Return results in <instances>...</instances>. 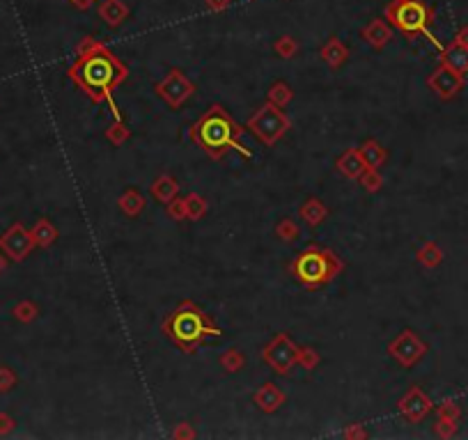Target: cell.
Returning a JSON list of instances; mask_svg holds the SVG:
<instances>
[{
  "instance_id": "1",
  "label": "cell",
  "mask_w": 468,
  "mask_h": 440,
  "mask_svg": "<svg viewBox=\"0 0 468 440\" xmlns=\"http://www.w3.org/2000/svg\"><path fill=\"white\" fill-rule=\"evenodd\" d=\"M67 76L94 106L106 104L115 118H122L113 94L129 78V67L101 41L94 37L80 41L76 60L69 67Z\"/></svg>"
},
{
  "instance_id": "2",
  "label": "cell",
  "mask_w": 468,
  "mask_h": 440,
  "mask_svg": "<svg viewBox=\"0 0 468 440\" xmlns=\"http://www.w3.org/2000/svg\"><path fill=\"white\" fill-rule=\"evenodd\" d=\"M243 127L232 120L223 106L213 104L191 127V140L207 152L209 159L220 161L227 152H239L243 159H253V152L241 143Z\"/></svg>"
},
{
  "instance_id": "3",
  "label": "cell",
  "mask_w": 468,
  "mask_h": 440,
  "mask_svg": "<svg viewBox=\"0 0 468 440\" xmlns=\"http://www.w3.org/2000/svg\"><path fill=\"white\" fill-rule=\"evenodd\" d=\"M163 333H166V337L179 351L191 355L207 339L223 335V330L211 321V317L198 303L182 301L177 310H172L166 317V321H163Z\"/></svg>"
},
{
  "instance_id": "4",
  "label": "cell",
  "mask_w": 468,
  "mask_h": 440,
  "mask_svg": "<svg viewBox=\"0 0 468 440\" xmlns=\"http://www.w3.org/2000/svg\"><path fill=\"white\" fill-rule=\"evenodd\" d=\"M287 271L308 292H317V289L331 285L340 276L344 271V262L328 248L308 246L306 250H301L287 264Z\"/></svg>"
},
{
  "instance_id": "5",
  "label": "cell",
  "mask_w": 468,
  "mask_h": 440,
  "mask_svg": "<svg viewBox=\"0 0 468 440\" xmlns=\"http://www.w3.org/2000/svg\"><path fill=\"white\" fill-rule=\"evenodd\" d=\"M385 21L392 28L404 32L406 37L427 35V39L441 51V44L437 37L430 32V23L434 21V10L430 5H425L423 0H390L385 7Z\"/></svg>"
},
{
  "instance_id": "6",
  "label": "cell",
  "mask_w": 468,
  "mask_h": 440,
  "mask_svg": "<svg viewBox=\"0 0 468 440\" xmlns=\"http://www.w3.org/2000/svg\"><path fill=\"white\" fill-rule=\"evenodd\" d=\"M290 129H292V120L283 113V108H278L271 101L260 106L257 111L253 113V118L246 122V131H250V134L267 147H274Z\"/></svg>"
},
{
  "instance_id": "7",
  "label": "cell",
  "mask_w": 468,
  "mask_h": 440,
  "mask_svg": "<svg viewBox=\"0 0 468 440\" xmlns=\"http://www.w3.org/2000/svg\"><path fill=\"white\" fill-rule=\"evenodd\" d=\"M299 353L301 346L294 342V339L287 333H278L271 342L262 348V360H264L267 367H271L276 374H287L292 367L299 364Z\"/></svg>"
},
{
  "instance_id": "8",
  "label": "cell",
  "mask_w": 468,
  "mask_h": 440,
  "mask_svg": "<svg viewBox=\"0 0 468 440\" xmlns=\"http://www.w3.org/2000/svg\"><path fill=\"white\" fill-rule=\"evenodd\" d=\"M425 353H427V344L411 328L402 330V333L395 339H390V344H388V355L404 369L416 367V364L425 358Z\"/></svg>"
},
{
  "instance_id": "9",
  "label": "cell",
  "mask_w": 468,
  "mask_h": 440,
  "mask_svg": "<svg viewBox=\"0 0 468 440\" xmlns=\"http://www.w3.org/2000/svg\"><path fill=\"white\" fill-rule=\"evenodd\" d=\"M154 92L159 94L172 111H179V108L195 94V85L188 80V76L182 69H170L166 73V78L154 85Z\"/></svg>"
},
{
  "instance_id": "10",
  "label": "cell",
  "mask_w": 468,
  "mask_h": 440,
  "mask_svg": "<svg viewBox=\"0 0 468 440\" xmlns=\"http://www.w3.org/2000/svg\"><path fill=\"white\" fill-rule=\"evenodd\" d=\"M35 248V239H32L23 222H14L0 234V250L7 255L10 262H23Z\"/></svg>"
},
{
  "instance_id": "11",
  "label": "cell",
  "mask_w": 468,
  "mask_h": 440,
  "mask_svg": "<svg viewBox=\"0 0 468 440\" xmlns=\"http://www.w3.org/2000/svg\"><path fill=\"white\" fill-rule=\"evenodd\" d=\"M464 85H466V76L446 67V64H439V67L427 76V87H430L439 99H443V101L455 99L464 90Z\"/></svg>"
},
{
  "instance_id": "12",
  "label": "cell",
  "mask_w": 468,
  "mask_h": 440,
  "mask_svg": "<svg viewBox=\"0 0 468 440\" xmlns=\"http://www.w3.org/2000/svg\"><path fill=\"white\" fill-rule=\"evenodd\" d=\"M432 409L434 404L430 397L425 395V390L420 385H411L406 390V395L397 402V411L404 415L409 422H413V425L423 422L427 415L432 413Z\"/></svg>"
},
{
  "instance_id": "13",
  "label": "cell",
  "mask_w": 468,
  "mask_h": 440,
  "mask_svg": "<svg viewBox=\"0 0 468 440\" xmlns=\"http://www.w3.org/2000/svg\"><path fill=\"white\" fill-rule=\"evenodd\" d=\"M441 64H446V67L466 76L468 73V46L459 44V41L453 39L448 46L441 48Z\"/></svg>"
},
{
  "instance_id": "14",
  "label": "cell",
  "mask_w": 468,
  "mask_h": 440,
  "mask_svg": "<svg viewBox=\"0 0 468 440\" xmlns=\"http://www.w3.org/2000/svg\"><path fill=\"white\" fill-rule=\"evenodd\" d=\"M253 402L262 413H276L285 404V392L276 383H264L255 395H253Z\"/></svg>"
},
{
  "instance_id": "15",
  "label": "cell",
  "mask_w": 468,
  "mask_h": 440,
  "mask_svg": "<svg viewBox=\"0 0 468 440\" xmlns=\"http://www.w3.org/2000/svg\"><path fill=\"white\" fill-rule=\"evenodd\" d=\"M363 39H365L372 48H376V51H381L383 46H388V44H390V39H392V28H390L385 21H381V19H372V21H369L367 26L363 28Z\"/></svg>"
},
{
  "instance_id": "16",
  "label": "cell",
  "mask_w": 468,
  "mask_h": 440,
  "mask_svg": "<svg viewBox=\"0 0 468 440\" xmlns=\"http://www.w3.org/2000/svg\"><path fill=\"white\" fill-rule=\"evenodd\" d=\"M299 218L306 222L308 227H319L328 218V206L319 200V197H308V200L301 204Z\"/></svg>"
},
{
  "instance_id": "17",
  "label": "cell",
  "mask_w": 468,
  "mask_h": 440,
  "mask_svg": "<svg viewBox=\"0 0 468 440\" xmlns=\"http://www.w3.org/2000/svg\"><path fill=\"white\" fill-rule=\"evenodd\" d=\"M335 168H338V172L342 174V177L347 179H358L360 174H363L367 168L363 163V156H360L358 149H347L338 161H335Z\"/></svg>"
},
{
  "instance_id": "18",
  "label": "cell",
  "mask_w": 468,
  "mask_h": 440,
  "mask_svg": "<svg viewBox=\"0 0 468 440\" xmlns=\"http://www.w3.org/2000/svg\"><path fill=\"white\" fill-rule=\"evenodd\" d=\"M179 193V184L175 177H170V174H161V177H156L150 186V195L154 197L159 204H168L170 200H175Z\"/></svg>"
},
{
  "instance_id": "19",
  "label": "cell",
  "mask_w": 468,
  "mask_h": 440,
  "mask_svg": "<svg viewBox=\"0 0 468 440\" xmlns=\"http://www.w3.org/2000/svg\"><path fill=\"white\" fill-rule=\"evenodd\" d=\"M319 55H322V60L326 62V67L331 69H340L344 62H347L349 57V48L342 44V41L338 37H331L326 41V44L322 46V51H319Z\"/></svg>"
},
{
  "instance_id": "20",
  "label": "cell",
  "mask_w": 468,
  "mask_h": 440,
  "mask_svg": "<svg viewBox=\"0 0 468 440\" xmlns=\"http://www.w3.org/2000/svg\"><path fill=\"white\" fill-rule=\"evenodd\" d=\"M360 156H363V163L367 170H379L381 165L388 161V149H385L381 143H376V140H365L363 145L358 147Z\"/></svg>"
},
{
  "instance_id": "21",
  "label": "cell",
  "mask_w": 468,
  "mask_h": 440,
  "mask_svg": "<svg viewBox=\"0 0 468 440\" xmlns=\"http://www.w3.org/2000/svg\"><path fill=\"white\" fill-rule=\"evenodd\" d=\"M99 16L111 28H115L129 19V7L122 0H104L99 5Z\"/></svg>"
},
{
  "instance_id": "22",
  "label": "cell",
  "mask_w": 468,
  "mask_h": 440,
  "mask_svg": "<svg viewBox=\"0 0 468 440\" xmlns=\"http://www.w3.org/2000/svg\"><path fill=\"white\" fill-rule=\"evenodd\" d=\"M30 234L35 239V246H39V248H51L57 241V236H60L57 234V227L48 218H39L35 225H32Z\"/></svg>"
},
{
  "instance_id": "23",
  "label": "cell",
  "mask_w": 468,
  "mask_h": 440,
  "mask_svg": "<svg viewBox=\"0 0 468 440\" xmlns=\"http://www.w3.org/2000/svg\"><path fill=\"white\" fill-rule=\"evenodd\" d=\"M118 204H120L122 213L129 215V218H136V215H141L145 211L147 200H145V195L138 193L136 188H129V190H125V193L120 195Z\"/></svg>"
},
{
  "instance_id": "24",
  "label": "cell",
  "mask_w": 468,
  "mask_h": 440,
  "mask_svg": "<svg viewBox=\"0 0 468 440\" xmlns=\"http://www.w3.org/2000/svg\"><path fill=\"white\" fill-rule=\"evenodd\" d=\"M416 260L420 262L425 269H437L443 262V250L434 243V241H425L420 246V250L416 253Z\"/></svg>"
},
{
  "instance_id": "25",
  "label": "cell",
  "mask_w": 468,
  "mask_h": 440,
  "mask_svg": "<svg viewBox=\"0 0 468 440\" xmlns=\"http://www.w3.org/2000/svg\"><path fill=\"white\" fill-rule=\"evenodd\" d=\"M292 99H294V90L287 85L285 80L274 83V85L269 87V92H267V101L276 104L278 108H285L287 104L292 101Z\"/></svg>"
},
{
  "instance_id": "26",
  "label": "cell",
  "mask_w": 468,
  "mask_h": 440,
  "mask_svg": "<svg viewBox=\"0 0 468 440\" xmlns=\"http://www.w3.org/2000/svg\"><path fill=\"white\" fill-rule=\"evenodd\" d=\"M274 232H276V236L283 241V243H294V241L301 236V227H299V222L294 218H281Z\"/></svg>"
},
{
  "instance_id": "27",
  "label": "cell",
  "mask_w": 468,
  "mask_h": 440,
  "mask_svg": "<svg viewBox=\"0 0 468 440\" xmlns=\"http://www.w3.org/2000/svg\"><path fill=\"white\" fill-rule=\"evenodd\" d=\"M106 138H108V143L115 145V147L125 145L127 140L131 138V131L127 127V122L122 120V118H115V122L111 124L108 129H106Z\"/></svg>"
},
{
  "instance_id": "28",
  "label": "cell",
  "mask_w": 468,
  "mask_h": 440,
  "mask_svg": "<svg viewBox=\"0 0 468 440\" xmlns=\"http://www.w3.org/2000/svg\"><path fill=\"white\" fill-rule=\"evenodd\" d=\"M218 362L227 374H234V371H241L246 367V355L239 351V348H227V351L220 355Z\"/></svg>"
},
{
  "instance_id": "29",
  "label": "cell",
  "mask_w": 468,
  "mask_h": 440,
  "mask_svg": "<svg viewBox=\"0 0 468 440\" xmlns=\"http://www.w3.org/2000/svg\"><path fill=\"white\" fill-rule=\"evenodd\" d=\"M207 209H209V204H207V200H204L202 195H198V193L186 195V215H188V220L204 218Z\"/></svg>"
},
{
  "instance_id": "30",
  "label": "cell",
  "mask_w": 468,
  "mask_h": 440,
  "mask_svg": "<svg viewBox=\"0 0 468 440\" xmlns=\"http://www.w3.org/2000/svg\"><path fill=\"white\" fill-rule=\"evenodd\" d=\"M12 314H14V319H16V321H21V323H32V321H35V319L39 317V307H37V303H32V301H21V303H16V305H14Z\"/></svg>"
},
{
  "instance_id": "31",
  "label": "cell",
  "mask_w": 468,
  "mask_h": 440,
  "mask_svg": "<svg viewBox=\"0 0 468 440\" xmlns=\"http://www.w3.org/2000/svg\"><path fill=\"white\" fill-rule=\"evenodd\" d=\"M274 51L281 55L283 60H290V57H294L299 53V41L294 37H281V39H276Z\"/></svg>"
},
{
  "instance_id": "32",
  "label": "cell",
  "mask_w": 468,
  "mask_h": 440,
  "mask_svg": "<svg viewBox=\"0 0 468 440\" xmlns=\"http://www.w3.org/2000/svg\"><path fill=\"white\" fill-rule=\"evenodd\" d=\"M358 181H360V186L367 190V193H376V190L383 186V177L379 174V170H365L358 177Z\"/></svg>"
},
{
  "instance_id": "33",
  "label": "cell",
  "mask_w": 468,
  "mask_h": 440,
  "mask_svg": "<svg viewBox=\"0 0 468 440\" xmlns=\"http://www.w3.org/2000/svg\"><path fill=\"white\" fill-rule=\"evenodd\" d=\"M322 362V355H319L315 348H306V346H301V353H299V364L303 369H308V371H312V369H317V364Z\"/></svg>"
},
{
  "instance_id": "34",
  "label": "cell",
  "mask_w": 468,
  "mask_h": 440,
  "mask_svg": "<svg viewBox=\"0 0 468 440\" xmlns=\"http://www.w3.org/2000/svg\"><path fill=\"white\" fill-rule=\"evenodd\" d=\"M166 206H168V215L172 220H177V222L188 220V215H186V197H175V200H170Z\"/></svg>"
},
{
  "instance_id": "35",
  "label": "cell",
  "mask_w": 468,
  "mask_h": 440,
  "mask_svg": "<svg viewBox=\"0 0 468 440\" xmlns=\"http://www.w3.org/2000/svg\"><path fill=\"white\" fill-rule=\"evenodd\" d=\"M437 418H448V420H457L462 418V409L453 402V399H446L443 404L437 406Z\"/></svg>"
},
{
  "instance_id": "36",
  "label": "cell",
  "mask_w": 468,
  "mask_h": 440,
  "mask_svg": "<svg viewBox=\"0 0 468 440\" xmlns=\"http://www.w3.org/2000/svg\"><path fill=\"white\" fill-rule=\"evenodd\" d=\"M16 383H19V378H16L14 369L0 364V392H10V390L16 388Z\"/></svg>"
},
{
  "instance_id": "37",
  "label": "cell",
  "mask_w": 468,
  "mask_h": 440,
  "mask_svg": "<svg viewBox=\"0 0 468 440\" xmlns=\"http://www.w3.org/2000/svg\"><path fill=\"white\" fill-rule=\"evenodd\" d=\"M434 431L441 438H453L457 434V420H448V418H439L437 425H434Z\"/></svg>"
},
{
  "instance_id": "38",
  "label": "cell",
  "mask_w": 468,
  "mask_h": 440,
  "mask_svg": "<svg viewBox=\"0 0 468 440\" xmlns=\"http://www.w3.org/2000/svg\"><path fill=\"white\" fill-rule=\"evenodd\" d=\"M16 427V422L10 413H0V436H10Z\"/></svg>"
},
{
  "instance_id": "39",
  "label": "cell",
  "mask_w": 468,
  "mask_h": 440,
  "mask_svg": "<svg viewBox=\"0 0 468 440\" xmlns=\"http://www.w3.org/2000/svg\"><path fill=\"white\" fill-rule=\"evenodd\" d=\"M367 429L363 425H358V422H354V425H349L347 429H344V438H367Z\"/></svg>"
},
{
  "instance_id": "40",
  "label": "cell",
  "mask_w": 468,
  "mask_h": 440,
  "mask_svg": "<svg viewBox=\"0 0 468 440\" xmlns=\"http://www.w3.org/2000/svg\"><path fill=\"white\" fill-rule=\"evenodd\" d=\"M172 438H195V431L188 422H179L177 429L172 431Z\"/></svg>"
},
{
  "instance_id": "41",
  "label": "cell",
  "mask_w": 468,
  "mask_h": 440,
  "mask_svg": "<svg viewBox=\"0 0 468 440\" xmlns=\"http://www.w3.org/2000/svg\"><path fill=\"white\" fill-rule=\"evenodd\" d=\"M207 7L213 12H223L229 7V0H207Z\"/></svg>"
},
{
  "instance_id": "42",
  "label": "cell",
  "mask_w": 468,
  "mask_h": 440,
  "mask_svg": "<svg viewBox=\"0 0 468 440\" xmlns=\"http://www.w3.org/2000/svg\"><path fill=\"white\" fill-rule=\"evenodd\" d=\"M455 41H459V44H464V46H468V26H464L462 30L457 32V35H455Z\"/></svg>"
},
{
  "instance_id": "43",
  "label": "cell",
  "mask_w": 468,
  "mask_h": 440,
  "mask_svg": "<svg viewBox=\"0 0 468 440\" xmlns=\"http://www.w3.org/2000/svg\"><path fill=\"white\" fill-rule=\"evenodd\" d=\"M71 3H73V7H78V10H90L97 0H71Z\"/></svg>"
},
{
  "instance_id": "44",
  "label": "cell",
  "mask_w": 468,
  "mask_h": 440,
  "mask_svg": "<svg viewBox=\"0 0 468 440\" xmlns=\"http://www.w3.org/2000/svg\"><path fill=\"white\" fill-rule=\"evenodd\" d=\"M7 264H10V260H7V255L0 250V276H3V273L7 271Z\"/></svg>"
}]
</instances>
